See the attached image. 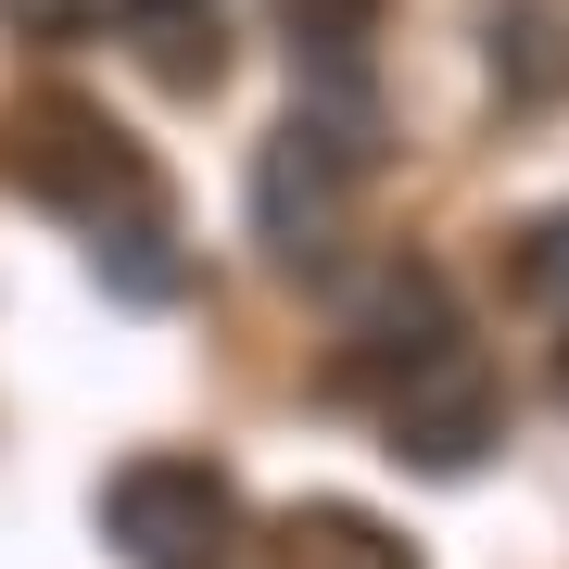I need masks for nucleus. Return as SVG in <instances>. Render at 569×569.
I'll use <instances>...</instances> for the list:
<instances>
[{"label":"nucleus","instance_id":"nucleus-1","mask_svg":"<svg viewBox=\"0 0 569 569\" xmlns=\"http://www.w3.org/2000/svg\"><path fill=\"white\" fill-rule=\"evenodd\" d=\"M26 190L77 228L89 253H102V291H127V305H178L190 291V253H178V216H164V178H152V152L127 140L114 114H89V102H39L26 114Z\"/></svg>","mask_w":569,"mask_h":569},{"label":"nucleus","instance_id":"nucleus-2","mask_svg":"<svg viewBox=\"0 0 569 569\" xmlns=\"http://www.w3.org/2000/svg\"><path fill=\"white\" fill-rule=\"evenodd\" d=\"M367 164H380V102H367L355 63H317L305 102L266 127V152H253V241L279 266H329Z\"/></svg>","mask_w":569,"mask_h":569},{"label":"nucleus","instance_id":"nucleus-3","mask_svg":"<svg viewBox=\"0 0 569 569\" xmlns=\"http://www.w3.org/2000/svg\"><path fill=\"white\" fill-rule=\"evenodd\" d=\"M380 443L406 456L418 481H468V468L507 443V392H493V367H481V342H468V329L380 380Z\"/></svg>","mask_w":569,"mask_h":569},{"label":"nucleus","instance_id":"nucleus-4","mask_svg":"<svg viewBox=\"0 0 569 569\" xmlns=\"http://www.w3.org/2000/svg\"><path fill=\"white\" fill-rule=\"evenodd\" d=\"M102 531L127 545V569H216L241 531V481L216 456H127L102 481Z\"/></svg>","mask_w":569,"mask_h":569},{"label":"nucleus","instance_id":"nucleus-5","mask_svg":"<svg viewBox=\"0 0 569 569\" xmlns=\"http://www.w3.org/2000/svg\"><path fill=\"white\" fill-rule=\"evenodd\" d=\"M430 342H456V305H443V266H406V253H392L380 279L355 291V317H342V380H367V392H380L392 367H418Z\"/></svg>","mask_w":569,"mask_h":569},{"label":"nucleus","instance_id":"nucleus-6","mask_svg":"<svg viewBox=\"0 0 569 569\" xmlns=\"http://www.w3.org/2000/svg\"><path fill=\"white\" fill-rule=\"evenodd\" d=\"M127 51L152 63V89H178V102H203L228 77V13L216 0H140V26H127Z\"/></svg>","mask_w":569,"mask_h":569},{"label":"nucleus","instance_id":"nucleus-7","mask_svg":"<svg viewBox=\"0 0 569 569\" xmlns=\"http://www.w3.org/2000/svg\"><path fill=\"white\" fill-rule=\"evenodd\" d=\"M279 569H418V545L380 531L367 507H291L279 519Z\"/></svg>","mask_w":569,"mask_h":569},{"label":"nucleus","instance_id":"nucleus-8","mask_svg":"<svg viewBox=\"0 0 569 569\" xmlns=\"http://www.w3.org/2000/svg\"><path fill=\"white\" fill-rule=\"evenodd\" d=\"M493 77H507V102H557L569 26H557V13H493Z\"/></svg>","mask_w":569,"mask_h":569},{"label":"nucleus","instance_id":"nucleus-9","mask_svg":"<svg viewBox=\"0 0 569 569\" xmlns=\"http://www.w3.org/2000/svg\"><path fill=\"white\" fill-rule=\"evenodd\" d=\"M0 26H13V39L77 51V39H127V26H140V0H0Z\"/></svg>","mask_w":569,"mask_h":569},{"label":"nucleus","instance_id":"nucleus-10","mask_svg":"<svg viewBox=\"0 0 569 569\" xmlns=\"http://www.w3.org/2000/svg\"><path fill=\"white\" fill-rule=\"evenodd\" d=\"M279 26H291L305 63H355V39L380 26V0H279Z\"/></svg>","mask_w":569,"mask_h":569},{"label":"nucleus","instance_id":"nucleus-11","mask_svg":"<svg viewBox=\"0 0 569 569\" xmlns=\"http://www.w3.org/2000/svg\"><path fill=\"white\" fill-rule=\"evenodd\" d=\"M507 279H519V305H545V317H569V203H557L545 228H519Z\"/></svg>","mask_w":569,"mask_h":569},{"label":"nucleus","instance_id":"nucleus-12","mask_svg":"<svg viewBox=\"0 0 569 569\" xmlns=\"http://www.w3.org/2000/svg\"><path fill=\"white\" fill-rule=\"evenodd\" d=\"M557 406H569V342H557Z\"/></svg>","mask_w":569,"mask_h":569}]
</instances>
